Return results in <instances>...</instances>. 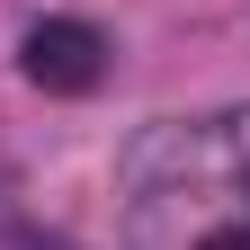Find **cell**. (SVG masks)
I'll return each instance as SVG.
<instances>
[{"instance_id": "cell-1", "label": "cell", "mask_w": 250, "mask_h": 250, "mask_svg": "<svg viewBox=\"0 0 250 250\" xmlns=\"http://www.w3.org/2000/svg\"><path fill=\"white\" fill-rule=\"evenodd\" d=\"M107 36L89 18H36L27 27V45H18V72L45 89V99H89V89L107 81Z\"/></svg>"}, {"instance_id": "cell-2", "label": "cell", "mask_w": 250, "mask_h": 250, "mask_svg": "<svg viewBox=\"0 0 250 250\" xmlns=\"http://www.w3.org/2000/svg\"><path fill=\"white\" fill-rule=\"evenodd\" d=\"M197 250H250V224H224V232H206Z\"/></svg>"}]
</instances>
